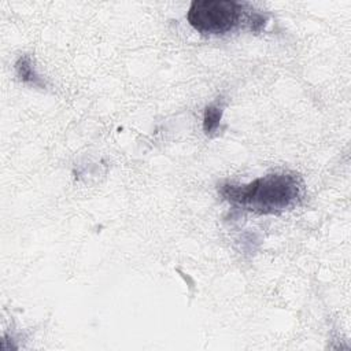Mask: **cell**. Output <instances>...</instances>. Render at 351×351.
Instances as JSON below:
<instances>
[{
    "mask_svg": "<svg viewBox=\"0 0 351 351\" xmlns=\"http://www.w3.org/2000/svg\"><path fill=\"white\" fill-rule=\"evenodd\" d=\"M219 193L244 210L271 214L296 206L303 193V184L293 173H271L250 184H222Z\"/></svg>",
    "mask_w": 351,
    "mask_h": 351,
    "instance_id": "6da1fadb",
    "label": "cell"
},
{
    "mask_svg": "<svg viewBox=\"0 0 351 351\" xmlns=\"http://www.w3.org/2000/svg\"><path fill=\"white\" fill-rule=\"evenodd\" d=\"M243 4L233 0H195L186 18L203 34H222L233 30L243 18Z\"/></svg>",
    "mask_w": 351,
    "mask_h": 351,
    "instance_id": "7a4b0ae2",
    "label": "cell"
},
{
    "mask_svg": "<svg viewBox=\"0 0 351 351\" xmlns=\"http://www.w3.org/2000/svg\"><path fill=\"white\" fill-rule=\"evenodd\" d=\"M15 69H16V74L18 77L26 82V84H32V85H36V86H45V82L44 80L37 74L34 66H33V62L30 59V56L27 55H23L21 56L16 63H15Z\"/></svg>",
    "mask_w": 351,
    "mask_h": 351,
    "instance_id": "3957f363",
    "label": "cell"
},
{
    "mask_svg": "<svg viewBox=\"0 0 351 351\" xmlns=\"http://www.w3.org/2000/svg\"><path fill=\"white\" fill-rule=\"evenodd\" d=\"M221 117H222V110L217 106H208L204 111V118H203V129L204 132L208 134V133H213L218 125H219V121H221Z\"/></svg>",
    "mask_w": 351,
    "mask_h": 351,
    "instance_id": "277c9868",
    "label": "cell"
}]
</instances>
